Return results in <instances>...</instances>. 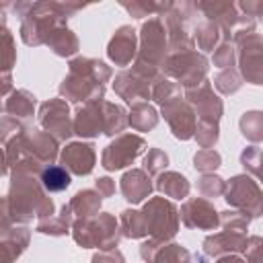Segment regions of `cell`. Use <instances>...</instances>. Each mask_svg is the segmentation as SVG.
Returning <instances> with one entry per match:
<instances>
[{"label":"cell","mask_w":263,"mask_h":263,"mask_svg":"<svg viewBox=\"0 0 263 263\" xmlns=\"http://www.w3.org/2000/svg\"><path fill=\"white\" fill-rule=\"evenodd\" d=\"M4 16H6V14H4V10L0 8V27H2V29H4V21H6Z\"/></svg>","instance_id":"obj_44"},{"label":"cell","mask_w":263,"mask_h":263,"mask_svg":"<svg viewBox=\"0 0 263 263\" xmlns=\"http://www.w3.org/2000/svg\"><path fill=\"white\" fill-rule=\"evenodd\" d=\"M240 43V68L242 74L259 84L261 82V37L257 33H240L236 35Z\"/></svg>","instance_id":"obj_11"},{"label":"cell","mask_w":263,"mask_h":263,"mask_svg":"<svg viewBox=\"0 0 263 263\" xmlns=\"http://www.w3.org/2000/svg\"><path fill=\"white\" fill-rule=\"evenodd\" d=\"M140 64H146L150 68H156L158 64L164 62L166 53V35H164V25L160 18H150L142 27V47H140Z\"/></svg>","instance_id":"obj_6"},{"label":"cell","mask_w":263,"mask_h":263,"mask_svg":"<svg viewBox=\"0 0 263 263\" xmlns=\"http://www.w3.org/2000/svg\"><path fill=\"white\" fill-rule=\"evenodd\" d=\"M41 123L47 129V134H53L55 140H66L72 134L70 117H68V105L62 99L47 101L41 105Z\"/></svg>","instance_id":"obj_12"},{"label":"cell","mask_w":263,"mask_h":263,"mask_svg":"<svg viewBox=\"0 0 263 263\" xmlns=\"http://www.w3.org/2000/svg\"><path fill=\"white\" fill-rule=\"evenodd\" d=\"M97 191H99V195H111L113 191H115V187H113V181L111 179H99V183H97Z\"/></svg>","instance_id":"obj_40"},{"label":"cell","mask_w":263,"mask_h":263,"mask_svg":"<svg viewBox=\"0 0 263 263\" xmlns=\"http://www.w3.org/2000/svg\"><path fill=\"white\" fill-rule=\"evenodd\" d=\"M187 97L193 105H197V111H199V121H205V123H218L220 119V113H222V103L218 101V97H214L210 84L203 80L201 86L197 88H189L187 90Z\"/></svg>","instance_id":"obj_14"},{"label":"cell","mask_w":263,"mask_h":263,"mask_svg":"<svg viewBox=\"0 0 263 263\" xmlns=\"http://www.w3.org/2000/svg\"><path fill=\"white\" fill-rule=\"evenodd\" d=\"M166 72L177 76L181 80V84H185L187 88H191L193 84H199V80L203 78L208 66L205 60L201 55H197L195 51H175L168 60H166Z\"/></svg>","instance_id":"obj_7"},{"label":"cell","mask_w":263,"mask_h":263,"mask_svg":"<svg viewBox=\"0 0 263 263\" xmlns=\"http://www.w3.org/2000/svg\"><path fill=\"white\" fill-rule=\"evenodd\" d=\"M220 164V154L214 152L212 148H203L195 154V168L199 171H212Z\"/></svg>","instance_id":"obj_32"},{"label":"cell","mask_w":263,"mask_h":263,"mask_svg":"<svg viewBox=\"0 0 263 263\" xmlns=\"http://www.w3.org/2000/svg\"><path fill=\"white\" fill-rule=\"evenodd\" d=\"M218 263H245V261L238 259V257H224V259H220Z\"/></svg>","instance_id":"obj_42"},{"label":"cell","mask_w":263,"mask_h":263,"mask_svg":"<svg viewBox=\"0 0 263 263\" xmlns=\"http://www.w3.org/2000/svg\"><path fill=\"white\" fill-rule=\"evenodd\" d=\"M144 140L140 136H134V134H125V136H119L115 142H111L105 152H103V166L109 168V171H115V168H121L125 164H129L144 148Z\"/></svg>","instance_id":"obj_9"},{"label":"cell","mask_w":263,"mask_h":263,"mask_svg":"<svg viewBox=\"0 0 263 263\" xmlns=\"http://www.w3.org/2000/svg\"><path fill=\"white\" fill-rule=\"evenodd\" d=\"M74 238L82 247H101L103 251L113 249L119 240L117 222L109 214H101L99 218H80L74 224Z\"/></svg>","instance_id":"obj_4"},{"label":"cell","mask_w":263,"mask_h":263,"mask_svg":"<svg viewBox=\"0 0 263 263\" xmlns=\"http://www.w3.org/2000/svg\"><path fill=\"white\" fill-rule=\"evenodd\" d=\"M226 201L251 216H259L261 212V191L259 185L249 177H234L226 191Z\"/></svg>","instance_id":"obj_8"},{"label":"cell","mask_w":263,"mask_h":263,"mask_svg":"<svg viewBox=\"0 0 263 263\" xmlns=\"http://www.w3.org/2000/svg\"><path fill=\"white\" fill-rule=\"evenodd\" d=\"M156 121H158V117H156V111H154L152 107H148V105H144V103H136V105L132 107L129 123H132L136 129L146 132V129L154 127Z\"/></svg>","instance_id":"obj_26"},{"label":"cell","mask_w":263,"mask_h":263,"mask_svg":"<svg viewBox=\"0 0 263 263\" xmlns=\"http://www.w3.org/2000/svg\"><path fill=\"white\" fill-rule=\"evenodd\" d=\"M6 201H8L10 216L16 220H29L33 216L47 218V216H51V210H53L51 199H47L43 195V191L39 189L35 179H31V177L25 179V173H14L12 189H10V195Z\"/></svg>","instance_id":"obj_3"},{"label":"cell","mask_w":263,"mask_h":263,"mask_svg":"<svg viewBox=\"0 0 263 263\" xmlns=\"http://www.w3.org/2000/svg\"><path fill=\"white\" fill-rule=\"evenodd\" d=\"M156 187H158L164 195L177 197V199H181V197H185V195L189 193V183H187V179H185L183 175H179V173H164V175H160Z\"/></svg>","instance_id":"obj_21"},{"label":"cell","mask_w":263,"mask_h":263,"mask_svg":"<svg viewBox=\"0 0 263 263\" xmlns=\"http://www.w3.org/2000/svg\"><path fill=\"white\" fill-rule=\"evenodd\" d=\"M218 31H220V29H218V25H216L214 21L203 23V25L199 27V33H197V43H199V47L205 49V51H210V49L216 45L218 37H220Z\"/></svg>","instance_id":"obj_30"},{"label":"cell","mask_w":263,"mask_h":263,"mask_svg":"<svg viewBox=\"0 0 263 263\" xmlns=\"http://www.w3.org/2000/svg\"><path fill=\"white\" fill-rule=\"evenodd\" d=\"M166 162H168L166 154L154 148V150H150V152H148V156L144 158V168H146L148 173H158L160 168H164V166H166Z\"/></svg>","instance_id":"obj_35"},{"label":"cell","mask_w":263,"mask_h":263,"mask_svg":"<svg viewBox=\"0 0 263 263\" xmlns=\"http://www.w3.org/2000/svg\"><path fill=\"white\" fill-rule=\"evenodd\" d=\"M23 132H25V127L18 121H14L12 117H2L0 119V142H10L12 136H18Z\"/></svg>","instance_id":"obj_34"},{"label":"cell","mask_w":263,"mask_h":263,"mask_svg":"<svg viewBox=\"0 0 263 263\" xmlns=\"http://www.w3.org/2000/svg\"><path fill=\"white\" fill-rule=\"evenodd\" d=\"M29 242V232L27 228H18V230H8L4 232V236L0 238V263H12L27 247Z\"/></svg>","instance_id":"obj_18"},{"label":"cell","mask_w":263,"mask_h":263,"mask_svg":"<svg viewBox=\"0 0 263 263\" xmlns=\"http://www.w3.org/2000/svg\"><path fill=\"white\" fill-rule=\"evenodd\" d=\"M152 191V183L150 177L144 171H129L123 175L121 179V193L125 195L127 201L132 203H140L144 197H148Z\"/></svg>","instance_id":"obj_17"},{"label":"cell","mask_w":263,"mask_h":263,"mask_svg":"<svg viewBox=\"0 0 263 263\" xmlns=\"http://www.w3.org/2000/svg\"><path fill=\"white\" fill-rule=\"evenodd\" d=\"M41 185L47 189V191H64L68 185H70V173L64 168V166H58V164H49L41 171V177H39Z\"/></svg>","instance_id":"obj_23"},{"label":"cell","mask_w":263,"mask_h":263,"mask_svg":"<svg viewBox=\"0 0 263 263\" xmlns=\"http://www.w3.org/2000/svg\"><path fill=\"white\" fill-rule=\"evenodd\" d=\"M68 205H70V210H72L76 216L88 218V216H92V214L99 210V205H101V195L95 193V191H90V189H86V191L76 193L74 199H72Z\"/></svg>","instance_id":"obj_24"},{"label":"cell","mask_w":263,"mask_h":263,"mask_svg":"<svg viewBox=\"0 0 263 263\" xmlns=\"http://www.w3.org/2000/svg\"><path fill=\"white\" fill-rule=\"evenodd\" d=\"M127 119L119 105L107 101H90L82 109H78L74 119V132L84 138H92L99 132L113 136L125 127Z\"/></svg>","instance_id":"obj_2"},{"label":"cell","mask_w":263,"mask_h":263,"mask_svg":"<svg viewBox=\"0 0 263 263\" xmlns=\"http://www.w3.org/2000/svg\"><path fill=\"white\" fill-rule=\"evenodd\" d=\"M247 238L240 232L226 230L218 236H210L205 240V251L210 255H220L222 251H247Z\"/></svg>","instance_id":"obj_19"},{"label":"cell","mask_w":263,"mask_h":263,"mask_svg":"<svg viewBox=\"0 0 263 263\" xmlns=\"http://www.w3.org/2000/svg\"><path fill=\"white\" fill-rule=\"evenodd\" d=\"M6 173V160H4V152L0 150V175Z\"/></svg>","instance_id":"obj_43"},{"label":"cell","mask_w":263,"mask_h":263,"mask_svg":"<svg viewBox=\"0 0 263 263\" xmlns=\"http://www.w3.org/2000/svg\"><path fill=\"white\" fill-rule=\"evenodd\" d=\"M156 249H158V245H156ZM142 257L152 261V263H191L189 253L185 249H181L179 245H164L156 253L142 249Z\"/></svg>","instance_id":"obj_20"},{"label":"cell","mask_w":263,"mask_h":263,"mask_svg":"<svg viewBox=\"0 0 263 263\" xmlns=\"http://www.w3.org/2000/svg\"><path fill=\"white\" fill-rule=\"evenodd\" d=\"M240 160H242V164H245V166H247V164H251V166H253V171L257 173L259 148H249V150H245V152H242V156H240Z\"/></svg>","instance_id":"obj_39"},{"label":"cell","mask_w":263,"mask_h":263,"mask_svg":"<svg viewBox=\"0 0 263 263\" xmlns=\"http://www.w3.org/2000/svg\"><path fill=\"white\" fill-rule=\"evenodd\" d=\"M162 113L173 127V134L181 140H187L195 132V115L187 103L181 101V97H173L162 103Z\"/></svg>","instance_id":"obj_10"},{"label":"cell","mask_w":263,"mask_h":263,"mask_svg":"<svg viewBox=\"0 0 263 263\" xmlns=\"http://www.w3.org/2000/svg\"><path fill=\"white\" fill-rule=\"evenodd\" d=\"M12 88L10 84V74H0V97H4Z\"/></svg>","instance_id":"obj_41"},{"label":"cell","mask_w":263,"mask_h":263,"mask_svg":"<svg viewBox=\"0 0 263 263\" xmlns=\"http://www.w3.org/2000/svg\"><path fill=\"white\" fill-rule=\"evenodd\" d=\"M181 218H183V224L189 226V228H205V230H212L218 226V216H216V210L210 201L205 199H189L183 210H181Z\"/></svg>","instance_id":"obj_13"},{"label":"cell","mask_w":263,"mask_h":263,"mask_svg":"<svg viewBox=\"0 0 263 263\" xmlns=\"http://www.w3.org/2000/svg\"><path fill=\"white\" fill-rule=\"evenodd\" d=\"M240 127H242V134L251 140H261V115L259 113H247L240 121Z\"/></svg>","instance_id":"obj_31"},{"label":"cell","mask_w":263,"mask_h":263,"mask_svg":"<svg viewBox=\"0 0 263 263\" xmlns=\"http://www.w3.org/2000/svg\"><path fill=\"white\" fill-rule=\"evenodd\" d=\"M232 58H234V51H232V45L226 41L222 43L216 53H214V64L220 66V68H226V66H232Z\"/></svg>","instance_id":"obj_37"},{"label":"cell","mask_w":263,"mask_h":263,"mask_svg":"<svg viewBox=\"0 0 263 263\" xmlns=\"http://www.w3.org/2000/svg\"><path fill=\"white\" fill-rule=\"evenodd\" d=\"M16 60V51H14V43H12V35L6 29H0V74H8L12 64Z\"/></svg>","instance_id":"obj_29"},{"label":"cell","mask_w":263,"mask_h":263,"mask_svg":"<svg viewBox=\"0 0 263 263\" xmlns=\"http://www.w3.org/2000/svg\"><path fill=\"white\" fill-rule=\"evenodd\" d=\"M33 107H35L33 95H29L27 90H18L8 99L6 111L14 113L16 117H29V115H33Z\"/></svg>","instance_id":"obj_28"},{"label":"cell","mask_w":263,"mask_h":263,"mask_svg":"<svg viewBox=\"0 0 263 263\" xmlns=\"http://www.w3.org/2000/svg\"><path fill=\"white\" fill-rule=\"evenodd\" d=\"M142 218L146 224V232L152 234L154 240H166L175 236L177 226H179L175 205L162 197L150 199L142 210Z\"/></svg>","instance_id":"obj_5"},{"label":"cell","mask_w":263,"mask_h":263,"mask_svg":"<svg viewBox=\"0 0 263 263\" xmlns=\"http://www.w3.org/2000/svg\"><path fill=\"white\" fill-rule=\"evenodd\" d=\"M107 51L117 66H127L136 53V31L132 27H121L113 35Z\"/></svg>","instance_id":"obj_16"},{"label":"cell","mask_w":263,"mask_h":263,"mask_svg":"<svg viewBox=\"0 0 263 263\" xmlns=\"http://www.w3.org/2000/svg\"><path fill=\"white\" fill-rule=\"evenodd\" d=\"M134 16H146V14H150V12H154V10H164L168 4H152V2H134V4H123Z\"/></svg>","instance_id":"obj_36"},{"label":"cell","mask_w":263,"mask_h":263,"mask_svg":"<svg viewBox=\"0 0 263 263\" xmlns=\"http://www.w3.org/2000/svg\"><path fill=\"white\" fill-rule=\"evenodd\" d=\"M70 218H72V210H70V205H64L62 208V216H58V218H53V216L41 218L37 230L39 232H47V234H66L68 226H70Z\"/></svg>","instance_id":"obj_25"},{"label":"cell","mask_w":263,"mask_h":263,"mask_svg":"<svg viewBox=\"0 0 263 263\" xmlns=\"http://www.w3.org/2000/svg\"><path fill=\"white\" fill-rule=\"evenodd\" d=\"M121 230H123V234L129 236V238H138V236L148 234V232H146L144 218H142V212L125 210V212L121 214Z\"/></svg>","instance_id":"obj_27"},{"label":"cell","mask_w":263,"mask_h":263,"mask_svg":"<svg viewBox=\"0 0 263 263\" xmlns=\"http://www.w3.org/2000/svg\"><path fill=\"white\" fill-rule=\"evenodd\" d=\"M111 76V70L97 60L78 58L70 62V76L60 86V92L70 101H101L105 92V80Z\"/></svg>","instance_id":"obj_1"},{"label":"cell","mask_w":263,"mask_h":263,"mask_svg":"<svg viewBox=\"0 0 263 263\" xmlns=\"http://www.w3.org/2000/svg\"><path fill=\"white\" fill-rule=\"evenodd\" d=\"M92 263H123V257H121L119 251H115V249H107V251L95 255V257H92Z\"/></svg>","instance_id":"obj_38"},{"label":"cell","mask_w":263,"mask_h":263,"mask_svg":"<svg viewBox=\"0 0 263 263\" xmlns=\"http://www.w3.org/2000/svg\"><path fill=\"white\" fill-rule=\"evenodd\" d=\"M62 162L66 171H72L74 175H88L95 166V148L92 144H70L62 152Z\"/></svg>","instance_id":"obj_15"},{"label":"cell","mask_w":263,"mask_h":263,"mask_svg":"<svg viewBox=\"0 0 263 263\" xmlns=\"http://www.w3.org/2000/svg\"><path fill=\"white\" fill-rule=\"evenodd\" d=\"M199 191L208 197L212 195H220L224 191V181L220 177H214V175H203L199 179Z\"/></svg>","instance_id":"obj_33"},{"label":"cell","mask_w":263,"mask_h":263,"mask_svg":"<svg viewBox=\"0 0 263 263\" xmlns=\"http://www.w3.org/2000/svg\"><path fill=\"white\" fill-rule=\"evenodd\" d=\"M47 43L53 47V51L58 55H70L78 49V39L72 31L64 29V27H58L51 31V35L47 37Z\"/></svg>","instance_id":"obj_22"}]
</instances>
